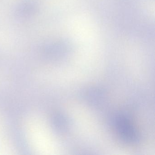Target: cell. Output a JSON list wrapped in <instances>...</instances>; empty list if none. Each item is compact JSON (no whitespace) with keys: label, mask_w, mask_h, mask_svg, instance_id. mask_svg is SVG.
I'll return each instance as SVG.
<instances>
[{"label":"cell","mask_w":155,"mask_h":155,"mask_svg":"<svg viewBox=\"0 0 155 155\" xmlns=\"http://www.w3.org/2000/svg\"><path fill=\"white\" fill-rule=\"evenodd\" d=\"M117 133L121 140L129 144H137L139 135L129 118L124 115H119L114 121Z\"/></svg>","instance_id":"6da1fadb"}]
</instances>
